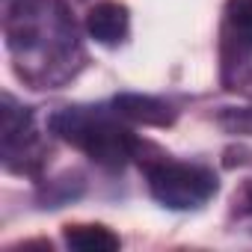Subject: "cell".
<instances>
[{"instance_id":"6da1fadb","label":"cell","mask_w":252,"mask_h":252,"mask_svg":"<svg viewBox=\"0 0 252 252\" xmlns=\"http://www.w3.org/2000/svg\"><path fill=\"white\" fill-rule=\"evenodd\" d=\"M3 30L12 68L33 89L68 83L86 63L80 30L63 0H12Z\"/></svg>"},{"instance_id":"7a4b0ae2","label":"cell","mask_w":252,"mask_h":252,"mask_svg":"<svg viewBox=\"0 0 252 252\" xmlns=\"http://www.w3.org/2000/svg\"><path fill=\"white\" fill-rule=\"evenodd\" d=\"M119 119L122 116L116 113V107H63L48 119V128L63 143L83 152L92 163L104 169H122L131 158L140 155L143 143Z\"/></svg>"},{"instance_id":"3957f363","label":"cell","mask_w":252,"mask_h":252,"mask_svg":"<svg viewBox=\"0 0 252 252\" xmlns=\"http://www.w3.org/2000/svg\"><path fill=\"white\" fill-rule=\"evenodd\" d=\"M140 163L149 181V193L169 211H196L208 205L220 190L214 169L202 163H184L166 155L146 158V160L140 158Z\"/></svg>"},{"instance_id":"277c9868","label":"cell","mask_w":252,"mask_h":252,"mask_svg":"<svg viewBox=\"0 0 252 252\" xmlns=\"http://www.w3.org/2000/svg\"><path fill=\"white\" fill-rule=\"evenodd\" d=\"M0 158L9 172H36L45 163V143L36 131L33 110L21 107L12 95H3L0 107Z\"/></svg>"},{"instance_id":"5b68a950","label":"cell","mask_w":252,"mask_h":252,"mask_svg":"<svg viewBox=\"0 0 252 252\" xmlns=\"http://www.w3.org/2000/svg\"><path fill=\"white\" fill-rule=\"evenodd\" d=\"M220 54L222 77H231L252 57V0H225Z\"/></svg>"},{"instance_id":"8992f818","label":"cell","mask_w":252,"mask_h":252,"mask_svg":"<svg viewBox=\"0 0 252 252\" xmlns=\"http://www.w3.org/2000/svg\"><path fill=\"white\" fill-rule=\"evenodd\" d=\"M128 30H131V15L128 6L119 0H101L86 15V33L104 48H119L128 39Z\"/></svg>"},{"instance_id":"52a82bcc","label":"cell","mask_w":252,"mask_h":252,"mask_svg":"<svg viewBox=\"0 0 252 252\" xmlns=\"http://www.w3.org/2000/svg\"><path fill=\"white\" fill-rule=\"evenodd\" d=\"M113 107L122 119L137 122V125H149V128H166L175 122V110L172 104H166L163 98L155 95H137V92H125L113 98Z\"/></svg>"},{"instance_id":"ba28073f","label":"cell","mask_w":252,"mask_h":252,"mask_svg":"<svg viewBox=\"0 0 252 252\" xmlns=\"http://www.w3.org/2000/svg\"><path fill=\"white\" fill-rule=\"evenodd\" d=\"M63 237L77 252H116L122 246L119 234L98 222H74L63 228Z\"/></svg>"},{"instance_id":"9c48e42d","label":"cell","mask_w":252,"mask_h":252,"mask_svg":"<svg viewBox=\"0 0 252 252\" xmlns=\"http://www.w3.org/2000/svg\"><path fill=\"white\" fill-rule=\"evenodd\" d=\"M217 122L231 134H246L252 137V107H231L217 116Z\"/></svg>"},{"instance_id":"30bf717a","label":"cell","mask_w":252,"mask_h":252,"mask_svg":"<svg viewBox=\"0 0 252 252\" xmlns=\"http://www.w3.org/2000/svg\"><path fill=\"white\" fill-rule=\"evenodd\" d=\"M234 211L240 220H249L252 222V181H246L240 187V193L234 196Z\"/></svg>"}]
</instances>
